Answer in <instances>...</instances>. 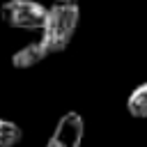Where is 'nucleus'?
I'll list each match as a JSON object with an SVG mask.
<instances>
[{"mask_svg": "<svg viewBox=\"0 0 147 147\" xmlns=\"http://www.w3.org/2000/svg\"><path fill=\"white\" fill-rule=\"evenodd\" d=\"M0 18L9 28L18 30H44L48 9L34 0H7L0 7Z\"/></svg>", "mask_w": 147, "mask_h": 147, "instance_id": "f03ea898", "label": "nucleus"}, {"mask_svg": "<svg viewBox=\"0 0 147 147\" xmlns=\"http://www.w3.org/2000/svg\"><path fill=\"white\" fill-rule=\"evenodd\" d=\"M126 110H129V115L136 117V119H147V83L138 85V87L129 94V99H126Z\"/></svg>", "mask_w": 147, "mask_h": 147, "instance_id": "39448f33", "label": "nucleus"}, {"mask_svg": "<svg viewBox=\"0 0 147 147\" xmlns=\"http://www.w3.org/2000/svg\"><path fill=\"white\" fill-rule=\"evenodd\" d=\"M85 136V122L78 113H67L60 117L51 140L46 142V147H80Z\"/></svg>", "mask_w": 147, "mask_h": 147, "instance_id": "7ed1b4c3", "label": "nucleus"}, {"mask_svg": "<svg viewBox=\"0 0 147 147\" xmlns=\"http://www.w3.org/2000/svg\"><path fill=\"white\" fill-rule=\"evenodd\" d=\"M23 140V131L16 122L0 119V147H16Z\"/></svg>", "mask_w": 147, "mask_h": 147, "instance_id": "423d86ee", "label": "nucleus"}, {"mask_svg": "<svg viewBox=\"0 0 147 147\" xmlns=\"http://www.w3.org/2000/svg\"><path fill=\"white\" fill-rule=\"evenodd\" d=\"M48 55H53V53L48 51L46 41L39 39V41H34V44H28V46L18 48V51L11 55V67H14V69H30V67L39 64L41 60H46Z\"/></svg>", "mask_w": 147, "mask_h": 147, "instance_id": "20e7f679", "label": "nucleus"}, {"mask_svg": "<svg viewBox=\"0 0 147 147\" xmlns=\"http://www.w3.org/2000/svg\"><path fill=\"white\" fill-rule=\"evenodd\" d=\"M78 16H80V7L76 0H53L48 7V18L44 25V34L41 39L46 41L51 53H60L64 51L78 28Z\"/></svg>", "mask_w": 147, "mask_h": 147, "instance_id": "f257e3e1", "label": "nucleus"}]
</instances>
